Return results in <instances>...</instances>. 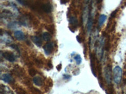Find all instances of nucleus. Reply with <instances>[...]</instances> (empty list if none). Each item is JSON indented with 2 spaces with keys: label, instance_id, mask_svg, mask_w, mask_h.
I'll return each mask as SVG.
<instances>
[{
  "label": "nucleus",
  "instance_id": "nucleus-9",
  "mask_svg": "<svg viewBox=\"0 0 126 94\" xmlns=\"http://www.w3.org/2000/svg\"><path fill=\"white\" fill-rule=\"evenodd\" d=\"M33 83H34L35 85L39 86V87L42 86L44 83L43 79L42 78V77H39V76H35V77H33Z\"/></svg>",
  "mask_w": 126,
  "mask_h": 94
},
{
  "label": "nucleus",
  "instance_id": "nucleus-16",
  "mask_svg": "<svg viewBox=\"0 0 126 94\" xmlns=\"http://www.w3.org/2000/svg\"><path fill=\"white\" fill-rule=\"evenodd\" d=\"M10 47H12V48L15 49V50H16V51H19L18 47H17V45H15V44H13V45H10Z\"/></svg>",
  "mask_w": 126,
  "mask_h": 94
},
{
  "label": "nucleus",
  "instance_id": "nucleus-4",
  "mask_svg": "<svg viewBox=\"0 0 126 94\" xmlns=\"http://www.w3.org/2000/svg\"><path fill=\"white\" fill-rule=\"evenodd\" d=\"M54 50V43L52 42L47 43L44 47V51L47 55H49L52 53Z\"/></svg>",
  "mask_w": 126,
  "mask_h": 94
},
{
  "label": "nucleus",
  "instance_id": "nucleus-18",
  "mask_svg": "<svg viewBox=\"0 0 126 94\" xmlns=\"http://www.w3.org/2000/svg\"><path fill=\"white\" fill-rule=\"evenodd\" d=\"M76 38H77V40L78 41V42L81 43V40H79V36H76Z\"/></svg>",
  "mask_w": 126,
  "mask_h": 94
},
{
  "label": "nucleus",
  "instance_id": "nucleus-3",
  "mask_svg": "<svg viewBox=\"0 0 126 94\" xmlns=\"http://www.w3.org/2000/svg\"><path fill=\"white\" fill-rule=\"evenodd\" d=\"M2 57L4 59H6L10 62H14L16 60L15 55L12 52H9V51H4L3 53H1Z\"/></svg>",
  "mask_w": 126,
  "mask_h": 94
},
{
  "label": "nucleus",
  "instance_id": "nucleus-10",
  "mask_svg": "<svg viewBox=\"0 0 126 94\" xmlns=\"http://www.w3.org/2000/svg\"><path fill=\"white\" fill-rule=\"evenodd\" d=\"M32 40L33 43H34L38 47H40L42 46V41L41 38H40L39 36H32Z\"/></svg>",
  "mask_w": 126,
  "mask_h": 94
},
{
  "label": "nucleus",
  "instance_id": "nucleus-5",
  "mask_svg": "<svg viewBox=\"0 0 126 94\" xmlns=\"http://www.w3.org/2000/svg\"><path fill=\"white\" fill-rule=\"evenodd\" d=\"M105 78L108 85H110L112 82V75H111V71L109 67L105 68Z\"/></svg>",
  "mask_w": 126,
  "mask_h": 94
},
{
  "label": "nucleus",
  "instance_id": "nucleus-11",
  "mask_svg": "<svg viewBox=\"0 0 126 94\" xmlns=\"http://www.w3.org/2000/svg\"><path fill=\"white\" fill-rule=\"evenodd\" d=\"M107 20V16L105 15V14H101L100 16L98 19V26L99 27H101L102 26V25L103 24V23H105V22Z\"/></svg>",
  "mask_w": 126,
  "mask_h": 94
},
{
  "label": "nucleus",
  "instance_id": "nucleus-1",
  "mask_svg": "<svg viewBox=\"0 0 126 94\" xmlns=\"http://www.w3.org/2000/svg\"><path fill=\"white\" fill-rule=\"evenodd\" d=\"M113 75L115 83H116L117 84L120 83L122 77V70L121 67L119 66H116L114 67L113 70Z\"/></svg>",
  "mask_w": 126,
  "mask_h": 94
},
{
  "label": "nucleus",
  "instance_id": "nucleus-17",
  "mask_svg": "<svg viewBox=\"0 0 126 94\" xmlns=\"http://www.w3.org/2000/svg\"><path fill=\"white\" fill-rule=\"evenodd\" d=\"M16 1H17L20 4H22V5H23V6L26 5V2L25 0H16Z\"/></svg>",
  "mask_w": 126,
  "mask_h": 94
},
{
  "label": "nucleus",
  "instance_id": "nucleus-12",
  "mask_svg": "<svg viewBox=\"0 0 126 94\" xmlns=\"http://www.w3.org/2000/svg\"><path fill=\"white\" fill-rule=\"evenodd\" d=\"M42 39H43L44 41H49L51 40V35H50V33H48V32H44V33H42Z\"/></svg>",
  "mask_w": 126,
  "mask_h": 94
},
{
  "label": "nucleus",
  "instance_id": "nucleus-8",
  "mask_svg": "<svg viewBox=\"0 0 126 94\" xmlns=\"http://www.w3.org/2000/svg\"><path fill=\"white\" fill-rule=\"evenodd\" d=\"M42 10H43L44 12H46V13H49L52 12V6L51 4H50L49 3H44V4L42 5Z\"/></svg>",
  "mask_w": 126,
  "mask_h": 94
},
{
  "label": "nucleus",
  "instance_id": "nucleus-2",
  "mask_svg": "<svg viewBox=\"0 0 126 94\" xmlns=\"http://www.w3.org/2000/svg\"><path fill=\"white\" fill-rule=\"evenodd\" d=\"M104 46V40L103 38L99 40V41L97 42V45H96V53L97 56L99 57V58H102V55H103V48Z\"/></svg>",
  "mask_w": 126,
  "mask_h": 94
},
{
  "label": "nucleus",
  "instance_id": "nucleus-15",
  "mask_svg": "<svg viewBox=\"0 0 126 94\" xmlns=\"http://www.w3.org/2000/svg\"><path fill=\"white\" fill-rule=\"evenodd\" d=\"M75 60L76 61V63L78 65H80L81 63V61H82V59H81V57L79 55H76V56L75 57Z\"/></svg>",
  "mask_w": 126,
  "mask_h": 94
},
{
  "label": "nucleus",
  "instance_id": "nucleus-6",
  "mask_svg": "<svg viewBox=\"0 0 126 94\" xmlns=\"http://www.w3.org/2000/svg\"><path fill=\"white\" fill-rule=\"evenodd\" d=\"M14 36L15 38L18 41H23V40H25V36L24 33L20 30H17V31H15Z\"/></svg>",
  "mask_w": 126,
  "mask_h": 94
},
{
  "label": "nucleus",
  "instance_id": "nucleus-14",
  "mask_svg": "<svg viewBox=\"0 0 126 94\" xmlns=\"http://www.w3.org/2000/svg\"><path fill=\"white\" fill-rule=\"evenodd\" d=\"M93 55L91 56L90 57V61H91V68H92V71L93 74L94 75V76L96 77V75H95V72H94V60H93Z\"/></svg>",
  "mask_w": 126,
  "mask_h": 94
},
{
  "label": "nucleus",
  "instance_id": "nucleus-7",
  "mask_svg": "<svg viewBox=\"0 0 126 94\" xmlns=\"http://www.w3.org/2000/svg\"><path fill=\"white\" fill-rule=\"evenodd\" d=\"M1 79L5 83H12L13 82V78L9 73H4L1 77Z\"/></svg>",
  "mask_w": 126,
  "mask_h": 94
},
{
  "label": "nucleus",
  "instance_id": "nucleus-13",
  "mask_svg": "<svg viewBox=\"0 0 126 94\" xmlns=\"http://www.w3.org/2000/svg\"><path fill=\"white\" fill-rule=\"evenodd\" d=\"M70 23L72 25L76 26L78 24V20L76 19V18H75V16H72L70 18Z\"/></svg>",
  "mask_w": 126,
  "mask_h": 94
}]
</instances>
